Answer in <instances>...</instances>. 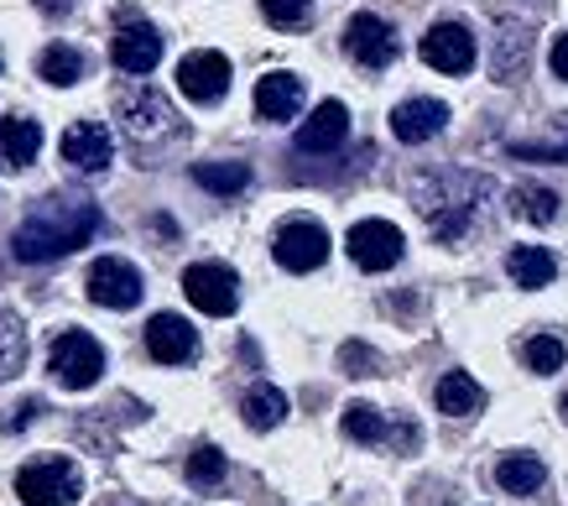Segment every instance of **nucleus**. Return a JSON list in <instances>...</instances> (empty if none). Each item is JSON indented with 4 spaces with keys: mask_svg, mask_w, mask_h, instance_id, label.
Masks as SVG:
<instances>
[{
    "mask_svg": "<svg viewBox=\"0 0 568 506\" xmlns=\"http://www.w3.org/2000/svg\"><path fill=\"white\" fill-rule=\"evenodd\" d=\"M58 152H63V162H73L79 173H104L110 158H115V141H110V131H104L100 121H73L69 131H63V141H58Z\"/></svg>",
    "mask_w": 568,
    "mask_h": 506,
    "instance_id": "2eb2a0df",
    "label": "nucleus"
},
{
    "mask_svg": "<svg viewBox=\"0 0 568 506\" xmlns=\"http://www.w3.org/2000/svg\"><path fill=\"white\" fill-rule=\"evenodd\" d=\"M27 366V330L11 308H0V382H11Z\"/></svg>",
    "mask_w": 568,
    "mask_h": 506,
    "instance_id": "cd10ccee",
    "label": "nucleus"
},
{
    "mask_svg": "<svg viewBox=\"0 0 568 506\" xmlns=\"http://www.w3.org/2000/svg\"><path fill=\"white\" fill-rule=\"evenodd\" d=\"M423 63L438 73H469L475 69V58H480V48H475V37H469V27H459V21H438V27H428V37H423Z\"/></svg>",
    "mask_w": 568,
    "mask_h": 506,
    "instance_id": "1a4fd4ad",
    "label": "nucleus"
},
{
    "mask_svg": "<svg viewBox=\"0 0 568 506\" xmlns=\"http://www.w3.org/2000/svg\"><path fill=\"white\" fill-rule=\"evenodd\" d=\"M345 245H349V262L361 266V272H386L407 251V241H402V230L392 220H361V225H349Z\"/></svg>",
    "mask_w": 568,
    "mask_h": 506,
    "instance_id": "6e6552de",
    "label": "nucleus"
},
{
    "mask_svg": "<svg viewBox=\"0 0 568 506\" xmlns=\"http://www.w3.org/2000/svg\"><path fill=\"white\" fill-rule=\"evenodd\" d=\"M37 11H48V17H69L73 0H37Z\"/></svg>",
    "mask_w": 568,
    "mask_h": 506,
    "instance_id": "c9c22d12",
    "label": "nucleus"
},
{
    "mask_svg": "<svg viewBox=\"0 0 568 506\" xmlns=\"http://www.w3.org/2000/svg\"><path fill=\"white\" fill-rule=\"evenodd\" d=\"M552 73H558V79H568V32L552 42Z\"/></svg>",
    "mask_w": 568,
    "mask_h": 506,
    "instance_id": "f704fd0d",
    "label": "nucleus"
},
{
    "mask_svg": "<svg viewBox=\"0 0 568 506\" xmlns=\"http://www.w3.org/2000/svg\"><path fill=\"white\" fill-rule=\"evenodd\" d=\"M48 366L69 392H89V386L104 376V345L84 330H63L58 340H52Z\"/></svg>",
    "mask_w": 568,
    "mask_h": 506,
    "instance_id": "7ed1b4c3",
    "label": "nucleus"
},
{
    "mask_svg": "<svg viewBox=\"0 0 568 506\" xmlns=\"http://www.w3.org/2000/svg\"><path fill=\"white\" fill-rule=\"evenodd\" d=\"M146 355H152L156 366H189L193 355H199V334H193L189 318L156 314L146 324Z\"/></svg>",
    "mask_w": 568,
    "mask_h": 506,
    "instance_id": "ddd939ff",
    "label": "nucleus"
},
{
    "mask_svg": "<svg viewBox=\"0 0 568 506\" xmlns=\"http://www.w3.org/2000/svg\"><path fill=\"white\" fill-rule=\"evenodd\" d=\"M511 210H517L521 220H532V225H552V220H558V193L542 189V183H517V189H511Z\"/></svg>",
    "mask_w": 568,
    "mask_h": 506,
    "instance_id": "bb28decb",
    "label": "nucleus"
},
{
    "mask_svg": "<svg viewBox=\"0 0 568 506\" xmlns=\"http://www.w3.org/2000/svg\"><path fill=\"white\" fill-rule=\"evenodd\" d=\"M37 152H42V125L27 121V115H6L0 121V168L21 173L37 162Z\"/></svg>",
    "mask_w": 568,
    "mask_h": 506,
    "instance_id": "6ab92c4d",
    "label": "nucleus"
},
{
    "mask_svg": "<svg viewBox=\"0 0 568 506\" xmlns=\"http://www.w3.org/2000/svg\"><path fill=\"white\" fill-rule=\"evenodd\" d=\"M115 115H121L125 125V136L131 141H162V136H173L178 131V110L168 105V94H156V89H125L121 100H115Z\"/></svg>",
    "mask_w": 568,
    "mask_h": 506,
    "instance_id": "39448f33",
    "label": "nucleus"
},
{
    "mask_svg": "<svg viewBox=\"0 0 568 506\" xmlns=\"http://www.w3.org/2000/svg\"><path fill=\"white\" fill-rule=\"evenodd\" d=\"M110 58H115L121 73H152L156 63H162V37H156V27H146V21L125 17L115 42H110Z\"/></svg>",
    "mask_w": 568,
    "mask_h": 506,
    "instance_id": "4468645a",
    "label": "nucleus"
},
{
    "mask_svg": "<svg viewBox=\"0 0 568 506\" xmlns=\"http://www.w3.org/2000/svg\"><path fill=\"white\" fill-rule=\"evenodd\" d=\"M345 136H349V110L339 100H324V105L313 110V121H303V131H297V152L324 158V152H339Z\"/></svg>",
    "mask_w": 568,
    "mask_h": 506,
    "instance_id": "dca6fc26",
    "label": "nucleus"
},
{
    "mask_svg": "<svg viewBox=\"0 0 568 506\" xmlns=\"http://www.w3.org/2000/svg\"><path fill=\"white\" fill-rule=\"evenodd\" d=\"M490 183L475 173H438V178H423L417 189V214L428 220V230L438 241H459L475 220V204H480Z\"/></svg>",
    "mask_w": 568,
    "mask_h": 506,
    "instance_id": "f03ea898",
    "label": "nucleus"
},
{
    "mask_svg": "<svg viewBox=\"0 0 568 506\" xmlns=\"http://www.w3.org/2000/svg\"><path fill=\"white\" fill-rule=\"evenodd\" d=\"M339 366L349 376H381V355L371 345H361V340H349V345H339Z\"/></svg>",
    "mask_w": 568,
    "mask_h": 506,
    "instance_id": "72a5a7b5",
    "label": "nucleus"
},
{
    "mask_svg": "<svg viewBox=\"0 0 568 506\" xmlns=\"http://www.w3.org/2000/svg\"><path fill=\"white\" fill-rule=\"evenodd\" d=\"M17 496L27 506H73L84 496L79 465L73 459H37V465L17 470Z\"/></svg>",
    "mask_w": 568,
    "mask_h": 506,
    "instance_id": "20e7f679",
    "label": "nucleus"
},
{
    "mask_svg": "<svg viewBox=\"0 0 568 506\" xmlns=\"http://www.w3.org/2000/svg\"><path fill=\"white\" fill-rule=\"evenodd\" d=\"M178 89L189 94L193 105H214L224 100V89H230V58L204 48V53H189L178 63Z\"/></svg>",
    "mask_w": 568,
    "mask_h": 506,
    "instance_id": "9d476101",
    "label": "nucleus"
},
{
    "mask_svg": "<svg viewBox=\"0 0 568 506\" xmlns=\"http://www.w3.org/2000/svg\"><path fill=\"white\" fill-rule=\"evenodd\" d=\"M37 73H42L48 84L69 89V84H79V79H84V53H79V48H63V42H52L48 53L37 58Z\"/></svg>",
    "mask_w": 568,
    "mask_h": 506,
    "instance_id": "a878e982",
    "label": "nucleus"
},
{
    "mask_svg": "<svg viewBox=\"0 0 568 506\" xmlns=\"http://www.w3.org/2000/svg\"><path fill=\"white\" fill-rule=\"evenodd\" d=\"M241 413H245V423L256 428V434H266V428H276V423L287 418V397L276 392V386H251L245 392V402H241Z\"/></svg>",
    "mask_w": 568,
    "mask_h": 506,
    "instance_id": "393cba45",
    "label": "nucleus"
},
{
    "mask_svg": "<svg viewBox=\"0 0 568 506\" xmlns=\"http://www.w3.org/2000/svg\"><path fill=\"white\" fill-rule=\"evenodd\" d=\"M0 63H6V58H0Z\"/></svg>",
    "mask_w": 568,
    "mask_h": 506,
    "instance_id": "ea45409f",
    "label": "nucleus"
},
{
    "mask_svg": "<svg viewBox=\"0 0 568 506\" xmlns=\"http://www.w3.org/2000/svg\"><path fill=\"white\" fill-rule=\"evenodd\" d=\"M272 256L287 272H318L328 262V230L318 220H287L272 235Z\"/></svg>",
    "mask_w": 568,
    "mask_h": 506,
    "instance_id": "0eeeda50",
    "label": "nucleus"
},
{
    "mask_svg": "<svg viewBox=\"0 0 568 506\" xmlns=\"http://www.w3.org/2000/svg\"><path fill=\"white\" fill-rule=\"evenodd\" d=\"M297 110H303V79H297V73H266L256 84L261 121H293Z\"/></svg>",
    "mask_w": 568,
    "mask_h": 506,
    "instance_id": "aec40b11",
    "label": "nucleus"
},
{
    "mask_svg": "<svg viewBox=\"0 0 568 506\" xmlns=\"http://www.w3.org/2000/svg\"><path fill=\"white\" fill-rule=\"evenodd\" d=\"M564 413H568V392H564Z\"/></svg>",
    "mask_w": 568,
    "mask_h": 506,
    "instance_id": "4c0bfd02",
    "label": "nucleus"
},
{
    "mask_svg": "<svg viewBox=\"0 0 568 506\" xmlns=\"http://www.w3.org/2000/svg\"><path fill=\"white\" fill-rule=\"evenodd\" d=\"M32 413H37V402H21L17 418H11V428H27V423H32Z\"/></svg>",
    "mask_w": 568,
    "mask_h": 506,
    "instance_id": "e433bc0d",
    "label": "nucleus"
},
{
    "mask_svg": "<svg viewBox=\"0 0 568 506\" xmlns=\"http://www.w3.org/2000/svg\"><path fill=\"white\" fill-rule=\"evenodd\" d=\"M448 125V105L438 100H407V105L392 110V136L407 141V146H423Z\"/></svg>",
    "mask_w": 568,
    "mask_h": 506,
    "instance_id": "a211bd4d",
    "label": "nucleus"
},
{
    "mask_svg": "<svg viewBox=\"0 0 568 506\" xmlns=\"http://www.w3.org/2000/svg\"><path fill=\"white\" fill-rule=\"evenodd\" d=\"M496 480H500L506 496H537L542 480H548V470H542L537 454H506V459L496 465Z\"/></svg>",
    "mask_w": 568,
    "mask_h": 506,
    "instance_id": "4be33fe9",
    "label": "nucleus"
},
{
    "mask_svg": "<svg viewBox=\"0 0 568 506\" xmlns=\"http://www.w3.org/2000/svg\"><path fill=\"white\" fill-rule=\"evenodd\" d=\"M433 397H438V413H448V418H469V413H480L485 407V392L469 371H448Z\"/></svg>",
    "mask_w": 568,
    "mask_h": 506,
    "instance_id": "412c9836",
    "label": "nucleus"
},
{
    "mask_svg": "<svg viewBox=\"0 0 568 506\" xmlns=\"http://www.w3.org/2000/svg\"><path fill=\"white\" fill-rule=\"evenodd\" d=\"M511 158L521 162H568V131L552 141H511Z\"/></svg>",
    "mask_w": 568,
    "mask_h": 506,
    "instance_id": "2f4dec72",
    "label": "nucleus"
},
{
    "mask_svg": "<svg viewBox=\"0 0 568 506\" xmlns=\"http://www.w3.org/2000/svg\"><path fill=\"white\" fill-rule=\"evenodd\" d=\"M183 293H189V303L199 314L224 318L235 314V303H241V282H235V272L224 262H193L183 272Z\"/></svg>",
    "mask_w": 568,
    "mask_h": 506,
    "instance_id": "423d86ee",
    "label": "nucleus"
},
{
    "mask_svg": "<svg viewBox=\"0 0 568 506\" xmlns=\"http://www.w3.org/2000/svg\"><path fill=\"white\" fill-rule=\"evenodd\" d=\"M527 366H532L537 376H552V371L564 366V340H558V334H532V340H527Z\"/></svg>",
    "mask_w": 568,
    "mask_h": 506,
    "instance_id": "7c9ffc66",
    "label": "nucleus"
},
{
    "mask_svg": "<svg viewBox=\"0 0 568 506\" xmlns=\"http://www.w3.org/2000/svg\"><path fill=\"white\" fill-rule=\"evenodd\" d=\"M94 230H100V204H94V199H84V193H52V199H42V204L17 225L11 256L27 266L58 262V256L89 245Z\"/></svg>",
    "mask_w": 568,
    "mask_h": 506,
    "instance_id": "f257e3e1",
    "label": "nucleus"
},
{
    "mask_svg": "<svg viewBox=\"0 0 568 506\" xmlns=\"http://www.w3.org/2000/svg\"><path fill=\"white\" fill-rule=\"evenodd\" d=\"M527 63H532V32L517 27V21H500L496 48H490V73H496V84L527 79Z\"/></svg>",
    "mask_w": 568,
    "mask_h": 506,
    "instance_id": "f3484780",
    "label": "nucleus"
},
{
    "mask_svg": "<svg viewBox=\"0 0 568 506\" xmlns=\"http://www.w3.org/2000/svg\"><path fill=\"white\" fill-rule=\"evenodd\" d=\"M345 434L355 438V444H386V438H392V423L381 418L371 402H349L345 407Z\"/></svg>",
    "mask_w": 568,
    "mask_h": 506,
    "instance_id": "c85d7f7f",
    "label": "nucleus"
},
{
    "mask_svg": "<svg viewBox=\"0 0 568 506\" xmlns=\"http://www.w3.org/2000/svg\"><path fill=\"white\" fill-rule=\"evenodd\" d=\"M261 11L272 27H303L313 17V0H261Z\"/></svg>",
    "mask_w": 568,
    "mask_h": 506,
    "instance_id": "473e14b6",
    "label": "nucleus"
},
{
    "mask_svg": "<svg viewBox=\"0 0 568 506\" xmlns=\"http://www.w3.org/2000/svg\"><path fill=\"white\" fill-rule=\"evenodd\" d=\"M89 297L100 308H136L141 303V272L121 256H100L89 266Z\"/></svg>",
    "mask_w": 568,
    "mask_h": 506,
    "instance_id": "f8f14e48",
    "label": "nucleus"
},
{
    "mask_svg": "<svg viewBox=\"0 0 568 506\" xmlns=\"http://www.w3.org/2000/svg\"><path fill=\"white\" fill-rule=\"evenodd\" d=\"M345 53L355 58L361 69H392L396 63V32L381 17L361 11V17H349V27H345Z\"/></svg>",
    "mask_w": 568,
    "mask_h": 506,
    "instance_id": "9b49d317",
    "label": "nucleus"
},
{
    "mask_svg": "<svg viewBox=\"0 0 568 506\" xmlns=\"http://www.w3.org/2000/svg\"><path fill=\"white\" fill-rule=\"evenodd\" d=\"M193 183L209 193H220V199H235V193L251 189V168H245V162H199V168H193Z\"/></svg>",
    "mask_w": 568,
    "mask_h": 506,
    "instance_id": "b1692460",
    "label": "nucleus"
},
{
    "mask_svg": "<svg viewBox=\"0 0 568 506\" xmlns=\"http://www.w3.org/2000/svg\"><path fill=\"white\" fill-rule=\"evenodd\" d=\"M506 272H511L517 287H548L558 277V262H552V251H542V245H517L506 256Z\"/></svg>",
    "mask_w": 568,
    "mask_h": 506,
    "instance_id": "5701e85b",
    "label": "nucleus"
},
{
    "mask_svg": "<svg viewBox=\"0 0 568 506\" xmlns=\"http://www.w3.org/2000/svg\"><path fill=\"white\" fill-rule=\"evenodd\" d=\"M224 470H230V459H224L214 444H199V449L189 454V486L199 490H214L224 480Z\"/></svg>",
    "mask_w": 568,
    "mask_h": 506,
    "instance_id": "c756f323",
    "label": "nucleus"
},
{
    "mask_svg": "<svg viewBox=\"0 0 568 506\" xmlns=\"http://www.w3.org/2000/svg\"><path fill=\"white\" fill-rule=\"evenodd\" d=\"M537 6H548V0H537Z\"/></svg>",
    "mask_w": 568,
    "mask_h": 506,
    "instance_id": "58836bf2",
    "label": "nucleus"
}]
</instances>
